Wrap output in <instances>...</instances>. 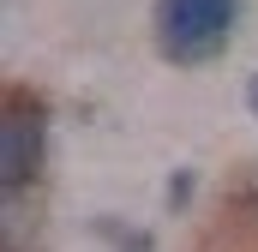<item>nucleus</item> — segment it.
<instances>
[{
  "label": "nucleus",
  "instance_id": "obj_2",
  "mask_svg": "<svg viewBox=\"0 0 258 252\" xmlns=\"http://www.w3.org/2000/svg\"><path fill=\"white\" fill-rule=\"evenodd\" d=\"M42 150H48V126L30 108V96H12L6 114H0V186L24 192L42 168Z\"/></svg>",
  "mask_w": 258,
  "mask_h": 252
},
{
  "label": "nucleus",
  "instance_id": "obj_1",
  "mask_svg": "<svg viewBox=\"0 0 258 252\" xmlns=\"http://www.w3.org/2000/svg\"><path fill=\"white\" fill-rule=\"evenodd\" d=\"M240 24V0H156V48L174 66H210Z\"/></svg>",
  "mask_w": 258,
  "mask_h": 252
},
{
  "label": "nucleus",
  "instance_id": "obj_3",
  "mask_svg": "<svg viewBox=\"0 0 258 252\" xmlns=\"http://www.w3.org/2000/svg\"><path fill=\"white\" fill-rule=\"evenodd\" d=\"M252 114H258V72H252Z\"/></svg>",
  "mask_w": 258,
  "mask_h": 252
}]
</instances>
